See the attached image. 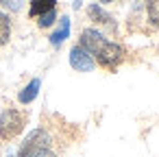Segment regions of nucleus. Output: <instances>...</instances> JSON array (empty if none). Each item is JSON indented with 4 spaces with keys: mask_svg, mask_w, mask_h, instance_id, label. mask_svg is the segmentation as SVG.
Segmentation results:
<instances>
[{
    "mask_svg": "<svg viewBox=\"0 0 159 157\" xmlns=\"http://www.w3.org/2000/svg\"><path fill=\"white\" fill-rule=\"evenodd\" d=\"M11 37V20L7 13L0 11V46H5Z\"/></svg>",
    "mask_w": 159,
    "mask_h": 157,
    "instance_id": "obj_10",
    "label": "nucleus"
},
{
    "mask_svg": "<svg viewBox=\"0 0 159 157\" xmlns=\"http://www.w3.org/2000/svg\"><path fill=\"white\" fill-rule=\"evenodd\" d=\"M55 20H57V11H48V13H44V16L37 18V24H39L42 29H48V26L55 24Z\"/></svg>",
    "mask_w": 159,
    "mask_h": 157,
    "instance_id": "obj_12",
    "label": "nucleus"
},
{
    "mask_svg": "<svg viewBox=\"0 0 159 157\" xmlns=\"http://www.w3.org/2000/svg\"><path fill=\"white\" fill-rule=\"evenodd\" d=\"M87 16H89V20H94L96 24H102V26H109V29H116V22H113V18L100 7V5H89L87 7Z\"/></svg>",
    "mask_w": 159,
    "mask_h": 157,
    "instance_id": "obj_6",
    "label": "nucleus"
},
{
    "mask_svg": "<svg viewBox=\"0 0 159 157\" xmlns=\"http://www.w3.org/2000/svg\"><path fill=\"white\" fill-rule=\"evenodd\" d=\"M26 124V113H22L20 109H5L0 113V140L2 142H11L16 140Z\"/></svg>",
    "mask_w": 159,
    "mask_h": 157,
    "instance_id": "obj_1",
    "label": "nucleus"
},
{
    "mask_svg": "<svg viewBox=\"0 0 159 157\" xmlns=\"http://www.w3.org/2000/svg\"><path fill=\"white\" fill-rule=\"evenodd\" d=\"M68 37H70V18L63 16L61 22H59V26H57L55 33L50 35V44H52V46H61Z\"/></svg>",
    "mask_w": 159,
    "mask_h": 157,
    "instance_id": "obj_8",
    "label": "nucleus"
},
{
    "mask_svg": "<svg viewBox=\"0 0 159 157\" xmlns=\"http://www.w3.org/2000/svg\"><path fill=\"white\" fill-rule=\"evenodd\" d=\"M48 150H50V135L44 129H35L22 142L18 157H44Z\"/></svg>",
    "mask_w": 159,
    "mask_h": 157,
    "instance_id": "obj_2",
    "label": "nucleus"
},
{
    "mask_svg": "<svg viewBox=\"0 0 159 157\" xmlns=\"http://www.w3.org/2000/svg\"><path fill=\"white\" fill-rule=\"evenodd\" d=\"M70 66H72L76 72H92L94 66H96V61H94V57H92L85 48L74 46V48L70 50Z\"/></svg>",
    "mask_w": 159,
    "mask_h": 157,
    "instance_id": "obj_4",
    "label": "nucleus"
},
{
    "mask_svg": "<svg viewBox=\"0 0 159 157\" xmlns=\"http://www.w3.org/2000/svg\"><path fill=\"white\" fill-rule=\"evenodd\" d=\"M44 157H57V155H55V153H52V150H48V153H46V155H44Z\"/></svg>",
    "mask_w": 159,
    "mask_h": 157,
    "instance_id": "obj_14",
    "label": "nucleus"
},
{
    "mask_svg": "<svg viewBox=\"0 0 159 157\" xmlns=\"http://www.w3.org/2000/svg\"><path fill=\"white\" fill-rule=\"evenodd\" d=\"M105 42H107V37H105L100 31H96V29H85V31L81 33V44H79V46L85 48V50L94 57V55L98 53V48H100Z\"/></svg>",
    "mask_w": 159,
    "mask_h": 157,
    "instance_id": "obj_5",
    "label": "nucleus"
},
{
    "mask_svg": "<svg viewBox=\"0 0 159 157\" xmlns=\"http://www.w3.org/2000/svg\"><path fill=\"white\" fill-rule=\"evenodd\" d=\"M55 7H57V0H31L29 16L31 18H39V16L48 13V11H55Z\"/></svg>",
    "mask_w": 159,
    "mask_h": 157,
    "instance_id": "obj_9",
    "label": "nucleus"
},
{
    "mask_svg": "<svg viewBox=\"0 0 159 157\" xmlns=\"http://www.w3.org/2000/svg\"><path fill=\"white\" fill-rule=\"evenodd\" d=\"M146 13L150 24L159 26V0H146Z\"/></svg>",
    "mask_w": 159,
    "mask_h": 157,
    "instance_id": "obj_11",
    "label": "nucleus"
},
{
    "mask_svg": "<svg viewBox=\"0 0 159 157\" xmlns=\"http://www.w3.org/2000/svg\"><path fill=\"white\" fill-rule=\"evenodd\" d=\"M39 87H42V81L39 79H31L22 90H20V94H18V100L22 103V105H29V103H33L35 98H37V94H39Z\"/></svg>",
    "mask_w": 159,
    "mask_h": 157,
    "instance_id": "obj_7",
    "label": "nucleus"
},
{
    "mask_svg": "<svg viewBox=\"0 0 159 157\" xmlns=\"http://www.w3.org/2000/svg\"><path fill=\"white\" fill-rule=\"evenodd\" d=\"M98 2H116V0H98Z\"/></svg>",
    "mask_w": 159,
    "mask_h": 157,
    "instance_id": "obj_15",
    "label": "nucleus"
},
{
    "mask_svg": "<svg viewBox=\"0 0 159 157\" xmlns=\"http://www.w3.org/2000/svg\"><path fill=\"white\" fill-rule=\"evenodd\" d=\"M22 2H24V0H0V5H2L5 9H9V11H20Z\"/></svg>",
    "mask_w": 159,
    "mask_h": 157,
    "instance_id": "obj_13",
    "label": "nucleus"
},
{
    "mask_svg": "<svg viewBox=\"0 0 159 157\" xmlns=\"http://www.w3.org/2000/svg\"><path fill=\"white\" fill-rule=\"evenodd\" d=\"M94 57H96L94 61H98L102 68H107V70H116V68L122 63V59H124V48H122L120 44L107 39V42L98 48V53H96Z\"/></svg>",
    "mask_w": 159,
    "mask_h": 157,
    "instance_id": "obj_3",
    "label": "nucleus"
}]
</instances>
